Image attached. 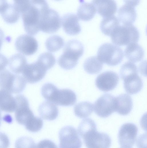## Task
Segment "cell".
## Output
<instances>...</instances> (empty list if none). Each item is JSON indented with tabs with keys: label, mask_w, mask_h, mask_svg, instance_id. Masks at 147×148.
<instances>
[{
	"label": "cell",
	"mask_w": 147,
	"mask_h": 148,
	"mask_svg": "<svg viewBox=\"0 0 147 148\" xmlns=\"http://www.w3.org/2000/svg\"><path fill=\"white\" fill-rule=\"evenodd\" d=\"M48 5L45 0H34L30 6L21 13L24 29L29 35H35L40 30L42 11Z\"/></svg>",
	"instance_id": "1"
},
{
	"label": "cell",
	"mask_w": 147,
	"mask_h": 148,
	"mask_svg": "<svg viewBox=\"0 0 147 148\" xmlns=\"http://www.w3.org/2000/svg\"><path fill=\"white\" fill-rule=\"evenodd\" d=\"M62 54L59 57L58 63L62 68L70 70L77 64L79 59L84 53L82 43L76 40H72L66 44Z\"/></svg>",
	"instance_id": "2"
},
{
	"label": "cell",
	"mask_w": 147,
	"mask_h": 148,
	"mask_svg": "<svg viewBox=\"0 0 147 148\" xmlns=\"http://www.w3.org/2000/svg\"><path fill=\"white\" fill-rule=\"evenodd\" d=\"M110 36L114 44L123 46L137 43L140 35L138 29L132 24L120 25L114 30Z\"/></svg>",
	"instance_id": "3"
},
{
	"label": "cell",
	"mask_w": 147,
	"mask_h": 148,
	"mask_svg": "<svg viewBox=\"0 0 147 148\" xmlns=\"http://www.w3.org/2000/svg\"><path fill=\"white\" fill-rule=\"evenodd\" d=\"M26 82L23 76L12 73L5 69L0 71V88L11 93L22 92L25 88Z\"/></svg>",
	"instance_id": "4"
},
{
	"label": "cell",
	"mask_w": 147,
	"mask_h": 148,
	"mask_svg": "<svg viewBox=\"0 0 147 148\" xmlns=\"http://www.w3.org/2000/svg\"><path fill=\"white\" fill-rule=\"evenodd\" d=\"M97 57L102 63L114 66L120 63L123 58L122 49L119 47L110 43H105L99 47Z\"/></svg>",
	"instance_id": "5"
},
{
	"label": "cell",
	"mask_w": 147,
	"mask_h": 148,
	"mask_svg": "<svg viewBox=\"0 0 147 148\" xmlns=\"http://www.w3.org/2000/svg\"><path fill=\"white\" fill-rule=\"evenodd\" d=\"M61 25L60 16L56 11L49 8V6L43 9L40 23V30L46 33H53L60 29Z\"/></svg>",
	"instance_id": "6"
},
{
	"label": "cell",
	"mask_w": 147,
	"mask_h": 148,
	"mask_svg": "<svg viewBox=\"0 0 147 148\" xmlns=\"http://www.w3.org/2000/svg\"><path fill=\"white\" fill-rule=\"evenodd\" d=\"M45 99L58 105L69 106L75 103L77 97L75 93L72 90L67 88L59 89L54 85Z\"/></svg>",
	"instance_id": "7"
},
{
	"label": "cell",
	"mask_w": 147,
	"mask_h": 148,
	"mask_svg": "<svg viewBox=\"0 0 147 148\" xmlns=\"http://www.w3.org/2000/svg\"><path fill=\"white\" fill-rule=\"evenodd\" d=\"M81 136L87 148H109L111 144L109 136L105 133L98 132L97 127L91 129Z\"/></svg>",
	"instance_id": "8"
},
{
	"label": "cell",
	"mask_w": 147,
	"mask_h": 148,
	"mask_svg": "<svg viewBox=\"0 0 147 148\" xmlns=\"http://www.w3.org/2000/svg\"><path fill=\"white\" fill-rule=\"evenodd\" d=\"M76 130L71 126L62 127L59 132L60 148L81 147L82 143Z\"/></svg>",
	"instance_id": "9"
},
{
	"label": "cell",
	"mask_w": 147,
	"mask_h": 148,
	"mask_svg": "<svg viewBox=\"0 0 147 148\" xmlns=\"http://www.w3.org/2000/svg\"><path fill=\"white\" fill-rule=\"evenodd\" d=\"M93 107L98 116L107 117L115 112V97L109 94H104L95 101Z\"/></svg>",
	"instance_id": "10"
},
{
	"label": "cell",
	"mask_w": 147,
	"mask_h": 148,
	"mask_svg": "<svg viewBox=\"0 0 147 148\" xmlns=\"http://www.w3.org/2000/svg\"><path fill=\"white\" fill-rule=\"evenodd\" d=\"M15 98L16 103L15 110L16 120L19 124L25 125L35 116L29 108L28 101L25 97L18 95Z\"/></svg>",
	"instance_id": "11"
},
{
	"label": "cell",
	"mask_w": 147,
	"mask_h": 148,
	"mask_svg": "<svg viewBox=\"0 0 147 148\" xmlns=\"http://www.w3.org/2000/svg\"><path fill=\"white\" fill-rule=\"evenodd\" d=\"M138 128L131 123L124 124L120 127L118 134V142L121 147L132 148L135 142Z\"/></svg>",
	"instance_id": "12"
},
{
	"label": "cell",
	"mask_w": 147,
	"mask_h": 148,
	"mask_svg": "<svg viewBox=\"0 0 147 148\" xmlns=\"http://www.w3.org/2000/svg\"><path fill=\"white\" fill-rule=\"evenodd\" d=\"M47 71L43 65L37 61L32 63L27 64L22 73L26 82L30 84H34L44 77Z\"/></svg>",
	"instance_id": "13"
},
{
	"label": "cell",
	"mask_w": 147,
	"mask_h": 148,
	"mask_svg": "<svg viewBox=\"0 0 147 148\" xmlns=\"http://www.w3.org/2000/svg\"><path fill=\"white\" fill-rule=\"evenodd\" d=\"M15 46L18 52L25 55L29 56L36 52L38 44L33 37L29 35L23 34L17 38Z\"/></svg>",
	"instance_id": "14"
},
{
	"label": "cell",
	"mask_w": 147,
	"mask_h": 148,
	"mask_svg": "<svg viewBox=\"0 0 147 148\" xmlns=\"http://www.w3.org/2000/svg\"><path fill=\"white\" fill-rule=\"evenodd\" d=\"M119 80L118 75L115 72L108 71L99 75L96 79L95 84L100 90L108 92L114 89Z\"/></svg>",
	"instance_id": "15"
},
{
	"label": "cell",
	"mask_w": 147,
	"mask_h": 148,
	"mask_svg": "<svg viewBox=\"0 0 147 148\" xmlns=\"http://www.w3.org/2000/svg\"><path fill=\"white\" fill-rule=\"evenodd\" d=\"M61 22L64 31L68 35H76L81 31L79 18L75 14L70 13L64 14L61 19Z\"/></svg>",
	"instance_id": "16"
},
{
	"label": "cell",
	"mask_w": 147,
	"mask_h": 148,
	"mask_svg": "<svg viewBox=\"0 0 147 148\" xmlns=\"http://www.w3.org/2000/svg\"><path fill=\"white\" fill-rule=\"evenodd\" d=\"M92 3L98 13L103 17L113 15L117 10L114 0H92Z\"/></svg>",
	"instance_id": "17"
},
{
	"label": "cell",
	"mask_w": 147,
	"mask_h": 148,
	"mask_svg": "<svg viewBox=\"0 0 147 148\" xmlns=\"http://www.w3.org/2000/svg\"><path fill=\"white\" fill-rule=\"evenodd\" d=\"M115 112L122 115H126L131 112L133 103L131 96L127 94H122L115 97Z\"/></svg>",
	"instance_id": "18"
},
{
	"label": "cell",
	"mask_w": 147,
	"mask_h": 148,
	"mask_svg": "<svg viewBox=\"0 0 147 148\" xmlns=\"http://www.w3.org/2000/svg\"><path fill=\"white\" fill-rule=\"evenodd\" d=\"M123 80L124 88L126 91L129 94H136L142 88L143 82L138 73L129 75Z\"/></svg>",
	"instance_id": "19"
},
{
	"label": "cell",
	"mask_w": 147,
	"mask_h": 148,
	"mask_svg": "<svg viewBox=\"0 0 147 148\" xmlns=\"http://www.w3.org/2000/svg\"><path fill=\"white\" fill-rule=\"evenodd\" d=\"M118 19L123 25L132 24L137 15L134 7L127 4L121 6L118 12Z\"/></svg>",
	"instance_id": "20"
},
{
	"label": "cell",
	"mask_w": 147,
	"mask_h": 148,
	"mask_svg": "<svg viewBox=\"0 0 147 148\" xmlns=\"http://www.w3.org/2000/svg\"><path fill=\"white\" fill-rule=\"evenodd\" d=\"M39 115L43 119L52 121L58 116L59 110L57 107L54 103L49 101H44L39 107Z\"/></svg>",
	"instance_id": "21"
},
{
	"label": "cell",
	"mask_w": 147,
	"mask_h": 148,
	"mask_svg": "<svg viewBox=\"0 0 147 148\" xmlns=\"http://www.w3.org/2000/svg\"><path fill=\"white\" fill-rule=\"evenodd\" d=\"M16 106L15 97L11 93L3 89L0 90V110L11 113L15 110Z\"/></svg>",
	"instance_id": "22"
},
{
	"label": "cell",
	"mask_w": 147,
	"mask_h": 148,
	"mask_svg": "<svg viewBox=\"0 0 147 148\" xmlns=\"http://www.w3.org/2000/svg\"><path fill=\"white\" fill-rule=\"evenodd\" d=\"M125 55L130 62L136 63L143 59L144 52L142 47L137 43H132L127 45L124 51Z\"/></svg>",
	"instance_id": "23"
},
{
	"label": "cell",
	"mask_w": 147,
	"mask_h": 148,
	"mask_svg": "<svg viewBox=\"0 0 147 148\" xmlns=\"http://www.w3.org/2000/svg\"><path fill=\"white\" fill-rule=\"evenodd\" d=\"M96 12V8L92 3L82 2L77 12L79 18L84 21H88L92 19Z\"/></svg>",
	"instance_id": "24"
},
{
	"label": "cell",
	"mask_w": 147,
	"mask_h": 148,
	"mask_svg": "<svg viewBox=\"0 0 147 148\" xmlns=\"http://www.w3.org/2000/svg\"><path fill=\"white\" fill-rule=\"evenodd\" d=\"M118 19L113 15L104 17L100 25V28L104 34L110 36L114 30L120 25Z\"/></svg>",
	"instance_id": "25"
},
{
	"label": "cell",
	"mask_w": 147,
	"mask_h": 148,
	"mask_svg": "<svg viewBox=\"0 0 147 148\" xmlns=\"http://www.w3.org/2000/svg\"><path fill=\"white\" fill-rule=\"evenodd\" d=\"M9 66L11 71L16 74L22 73L27 64V60L24 56L20 53L12 55L9 61Z\"/></svg>",
	"instance_id": "26"
},
{
	"label": "cell",
	"mask_w": 147,
	"mask_h": 148,
	"mask_svg": "<svg viewBox=\"0 0 147 148\" xmlns=\"http://www.w3.org/2000/svg\"><path fill=\"white\" fill-rule=\"evenodd\" d=\"M20 13L14 4H8L0 13L2 18L6 22L9 24H13L16 23L19 20Z\"/></svg>",
	"instance_id": "27"
},
{
	"label": "cell",
	"mask_w": 147,
	"mask_h": 148,
	"mask_svg": "<svg viewBox=\"0 0 147 148\" xmlns=\"http://www.w3.org/2000/svg\"><path fill=\"white\" fill-rule=\"evenodd\" d=\"M103 63L96 56H92L87 58L85 61L83 67L85 71L91 74H96L102 69Z\"/></svg>",
	"instance_id": "28"
},
{
	"label": "cell",
	"mask_w": 147,
	"mask_h": 148,
	"mask_svg": "<svg viewBox=\"0 0 147 148\" xmlns=\"http://www.w3.org/2000/svg\"><path fill=\"white\" fill-rule=\"evenodd\" d=\"M93 104L89 101H83L77 103L75 106L74 112L75 115L81 118H85L93 112Z\"/></svg>",
	"instance_id": "29"
},
{
	"label": "cell",
	"mask_w": 147,
	"mask_h": 148,
	"mask_svg": "<svg viewBox=\"0 0 147 148\" xmlns=\"http://www.w3.org/2000/svg\"><path fill=\"white\" fill-rule=\"evenodd\" d=\"M45 46L47 50L51 52L57 51L63 47L64 41L62 38L57 35L50 36L46 40Z\"/></svg>",
	"instance_id": "30"
},
{
	"label": "cell",
	"mask_w": 147,
	"mask_h": 148,
	"mask_svg": "<svg viewBox=\"0 0 147 148\" xmlns=\"http://www.w3.org/2000/svg\"><path fill=\"white\" fill-rule=\"evenodd\" d=\"M47 70L52 68L55 64L56 60L52 54L49 52L42 53L39 56L37 60Z\"/></svg>",
	"instance_id": "31"
},
{
	"label": "cell",
	"mask_w": 147,
	"mask_h": 148,
	"mask_svg": "<svg viewBox=\"0 0 147 148\" xmlns=\"http://www.w3.org/2000/svg\"><path fill=\"white\" fill-rule=\"evenodd\" d=\"M138 73V70L136 65L132 62H125L121 66L120 70V75L122 79L130 75Z\"/></svg>",
	"instance_id": "32"
},
{
	"label": "cell",
	"mask_w": 147,
	"mask_h": 148,
	"mask_svg": "<svg viewBox=\"0 0 147 148\" xmlns=\"http://www.w3.org/2000/svg\"><path fill=\"white\" fill-rule=\"evenodd\" d=\"M43 125V122L41 118L34 116L33 119L24 126L29 132H36L40 131Z\"/></svg>",
	"instance_id": "33"
},
{
	"label": "cell",
	"mask_w": 147,
	"mask_h": 148,
	"mask_svg": "<svg viewBox=\"0 0 147 148\" xmlns=\"http://www.w3.org/2000/svg\"><path fill=\"white\" fill-rule=\"evenodd\" d=\"M14 5L20 13L26 10L31 5L32 0H13Z\"/></svg>",
	"instance_id": "34"
},
{
	"label": "cell",
	"mask_w": 147,
	"mask_h": 148,
	"mask_svg": "<svg viewBox=\"0 0 147 148\" xmlns=\"http://www.w3.org/2000/svg\"><path fill=\"white\" fill-rule=\"evenodd\" d=\"M9 145V141L7 136L5 133L0 132V147L7 148Z\"/></svg>",
	"instance_id": "35"
},
{
	"label": "cell",
	"mask_w": 147,
	"mask_h": 148,
	"mask_svg": "<svg viewBox=\"0 0 147 148\" xmlns=\"http://www.w3.org/2000/svg\"><path fill=\"white\" fill-rule=\"evenodd\" d=\"M17 141L23 142V143H21L22 145L23 144L22 146H30L31 147H35V144L34 142L30 138L26 137H22L18 139ZM22 145H21L20 146H21Z\"/></svg>",
	"instance_id": "36"
},
{
	"label": "cell",
	"mask_w": 147,
	"mask_h": 148,
	"mask_svg": "<svg viewBox=\"0 0 147 148\" xmlns=\"http://www.w3.org/2000/svg\"><path fill=\"white\" fill-rule=\"evenodd\" d=\"M37 147H56L55 144L51 140H44L40 142L37 145Z\"/></svg>",
	"instance_id": "37"
},
{
	"label": "cell",
	"mask_w": 147,
	"mask_h": 148,
	"mask_svg": "<svg viewBox=\"0 0 147 148\" xmlns=\"http://www.w3.org/2000/svg\"><path fill=\"white\" fill-rule=\"evenodd\" d=\"M8 62L7 58L5 56L0 53V71L4 69Z\"/></svg>",
	"instance_id": "38"
},
{
	"label": "cell",
	"mask_w": 147,
	"mask_h": 148,
	"mask_svg": "<svg viewBox=\"0 0 147 148\" xmlns=\"http://www.w3.org/2000/svg\"><path fill=\"white\" fill-rule=\"evenodd\" d=\"M127 5L133 7L136 6L140 3V0H123Z\"/></svg>",
	"instance_id": "39"
},
{
	"label": "cell",
	"mask_w": 147,
	"mask_h": 148,
	"mask_svg": "<svg viewBox=\"0 0 147 148\" xmlns=\"http://www.w3.org/2000/svg\"><path fill=\"white\" fill-rule=\"evenodd\" d=\"M8 4L6 0H0V13L4 10Z\"/></svg>",
	"instance_id": "40"
},
{
	"label": "cell",
	"mask_w": 147,
	"mask_h": 148,
	"mask_svg": "<svg viewBox=\"0 0 147 148\" xmlns=\"http://www.w3.org/2000/svg\"><path fill=\"white\" fill-rule=\"evenodd\" d=\"M4 37V34L3 31L0 28V49L3 44Z\"/></svg>",
	"instance_id": "41"
},
{
	"label": "cell",
	"mask_w": 147,
	"mask_h": 148,
	"mask_svg": "<svg viewBox=\"0 0 147 148\" xmlns=\"http://www.w3.org/2000/svg\"><path fill=\"white\" fill-rule=\"evenodd\" d=\"M1 113L0 111V126L1 124Z\"/></svg>",
	"instance_id": "42"
},
{
	"label": "cell",
	"mask_w": 147,
	"mask_h": 148,
	"mask_svg": "<svg viewBox=\"0 0 147 148\" xmlns=\"http://www.w3.org/2000/svg\"><path fill=\"white\" fill-rule=\"evenodd\" d=\"M56 0V1H59V0Z\"/></svg>",
	"instance_id": "43"
}]
</instances>
